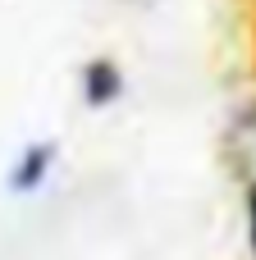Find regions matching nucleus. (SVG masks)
I'll list each match as a JSON object with an SVG mask.
<instances>
[{"label":"nucleus","mask_w":256,"mask_h":260,"mask_svg":"<svg viewBox=\"0 0 256 260\" xmlns=\"http://www.w3.org/2000/svg\"><path fill=\"white\" fill-rule=\"evenodd\" d=\"M124 96V73H119V64L115 59H87L82 64V101L92 105V110H101V105H110V101H119Z\"/></svg>","instance_id":"f257e3e1"},{"label":"nucleus","mask_w":256,"mask_h":260,"mask_svg":"<svg viewBox=\"0 0 256 260\" xmlns=\"http://www.w3.org/2000/svg\"><path fill=\"white\" fill-rule=\"evenodd\" d=\"M50 165H55V142H32L23 155H18V165L9 169V192H37L41 183H46V174H50Z\"/></svg>","instance_id":"f03ea898"},{"label":"nucleus","mask_w":256,"mask_h":260,"mask_svg":"<svg viewBox=\"0 0 256 260\" xmlns=\"http://www.w3.org/2000/svg\"><path fill=\"white\" fill-rule=\"evenodd\" d=\"M247 210H252V247H256V187H252V206Z\"/></svg>","instance_id":"7ed1b4c3"}]
</instances>
